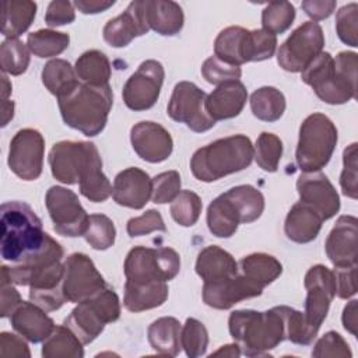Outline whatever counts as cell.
<instances>
[{
	"instance_id": "cell-1",
	"label": "cell",
	"mask_w": 358,
	"mask_h": 358,
	"mask_svg": "<svg viewBox=\"0 0 358 358\" xmlns=\"http://www.w3.org/2000/svg\"><path fill=\"white\" fill-rule=\"evenodd\" d=\"M357 67L355 52H340L336 57L329 52H322L301 73V78L323 102L341 105L355 98Z\"/></svg>"
},
{
	"instance_id": "cell-2",
	"label": "cell",
	"mask_w": 358,
	"mask_h": 358,
	"mask_svg": "<svg viewBox=\"0 0 358 358\" xmlns=\"http://www.w3.org/2000/svg\"><path fill=\"white\" fill-rule=\"evenodd\" d=\"M48 238L41 218L27 203L8 201L1 206L0 250L4 260L24 263L43 249Z\"/></svg>"
},
{
	"instance_id": "cell-3",
	"label": "cell",
	"mask_w": 358,
	"mask_h": 358,
	"mask_svg": "<svg viewBox=\"0 0 358 358\" xmlns=\"http://www.w3.org/2000/svg\"><path fill=\"white\" fill-rule=\"evenodd\" d=\"M232 338L246 357L266 355L285 340V323L281 306L264 312L253 309L234 310L228 319Z\"/></svg>"
},
{
	"instance_id": "cell-4",
	"label": "cell",
	"mask_w": 358,
	"mask_h": 358,
	"mask_svg": "<svg viewBox=\"0 0 358 358\" xmlns=\"http://www.w3.org/2000/svg\"><path fill=\"white\" fill-rule=\"evenodd\" d=\"M57 101L64 123L87 137H94L106 126L113 94L109 84L78 83L67 94L59 96Z\"/></svg>"
},
{
	"instance_id": "cell-5",
	"label": "cell",
	"mask_w": 358,
	"mask_h": 358,
	"mask_svg": "<svg viewBox=\"0 0 358 358\" xmlns=\"http://www.w3.org/2000/svg\"><path fill=\"white\" fill-rule=\"evenodd\" d=\"M253 155L250 138L245 134H235L199 148L190 159V171L201 182H214L248 168Z\"/></svg>"
},
{
	"instance_id": "cell-6",
	"label": "cell",
	"mask_w": 358,
	"mask_h": 358,
	"mask_svg": "<svg viewBox=\"0 0 358 358\" xmlns=\"http://www.w3.org/2000/svg\"><path fill=\"white\" fill-rule=\"evenodd\" d=\"M337 145V127L323 113L309 115L299 127L295 159L301 171L317 172L324 168Z\"/></svg>"
},
{
	"instance_id": "cell-7",
	"label": "cell",
	"mask_w": 358,
	"mask_h": 358,
	"mask_svg": "<svg viewBox=\"0 0 358 358\" xmlns=\"http://www.w3.org/2000/svg\"><path fill=\"white\" fill-rule=\"evenodd\" d=\"M120 317V301L117 294L105 287L94 296L78 302L66 317L64 323L83 344L92 343L105 329V324Z\"/></svg>"
},
{
	"instance_id": "cell-8",
	"label": "cell",
	"mask_w": 358,
	"mask_h": 358,
	"mask_svg": "<svg viewBox=\"0 0 358 358\" xmlns=\"http://www.w3.org/2000/svg\"><path fill=\"white\" fill-rule=\"evenodd\" d=\"M124 275L131 282H166L180 270V257L172 248L134 246L124 260Z\"/></svg>"
},
{
	"instance_id": "cell-9",
	"label": "cell",
	"mask_w": 358,
	"mask_h": 358,
	"mask_svg": "<svg viewBox=\"0 0 358 358\" xmlns=\"http://www.w3.org/2000/svg\"><path fill=\"white\" fill-rule=\"evenodd\" d=\"M324 48L323 29L317 22L308 21L299 25L280 46L277 63L285 71H303Z\"/></svg>"
},
{
	"instance_id": "cell-10",
	"label": "cell",
	"mask_w": 358,
	"mask_h": 358,
	"mask_svg": "<svg viewBox=\"0 0 358 358\" xmlns=\"http://www.w3.org/2000/svg\"><path fill=\"white\" fill-rule=\"evenodd\" d=\"M207 94L194 83L180 81L175 85L166 112L175 122L185 123L190 130L203 133L214 127L215 120L206 110Z\"/></svg>"
},
{
	"instance_id": "cell-11",
	"label": "cell",
	"mask_w": 358,
	"mask_h": 358,
	"mask_svg": "<svg viewBox=\"0 0 358 358\" xmlns=\"http://www.w3.org/2000/svg\"><path fill=\"white\" fill-rule=\"evenodd\" d=\"M45 204L53 222V229L59 235L70 238L84 235L90 215L73 190L63 186H52L46 192Z\"/></svg>"
},
{
	"instance_id": "cell-12",
	"label": "cell",
	"mask_w": 358,
	"mask_h": 358,
	"mask_svg": "<svg viewBox=\"0 0 358 358\" xmlns=\"http://www.w3.org/2000/svg\"><path fill=\"white\" fill-rule=\"evenodd\" d=\"M63 264L64 274L62 288L67 302L78 303L94 296L106 287L102 274L87 255L73 253Z\"/></svg>"
},
{
	"instance_id": "cell-13",
	"label": "cell",
	"mask_w": 358,
	"mask_h": 358,
	"mask_svg": "<svg viewBox=\"0 0 358 358\" xmlns=\"http://www.w3.org/2000/svg\"><path fill=\"white\" fill-rule=\"evenodd\" d=\"M98 154V148L90 141H59L49 152L50 172L62 183H78L85 168Z\"/></svg>"
},
{
	"instance_id": "cell-14",
	"label": "cell",
	"mask_w": 358,
	"mask_h": 358,
	"mask_svg": "<svg viewBox=\"0 0 358 358\" xmlns=\"http://www.w3.org/2000/svg\"><path fill=\"white\" fill-rule=\"evenodd\" d=\"M165 71L159 62L145 60L127 78L122 96L124 105L131 110H147L152 108L161 92Z\"/></svg>"
},
{
	"instance_id": "cell-15",
	"label": "cell",
	"mask_w": 358,
	"mask_h": 358,
	"mask_svg": "<svg viewBox=\"0 0 358 358\" xmlns=\"http://www.w3.org/2000/svg\"><path fill=\"white\" fill-rule=\"evenodd\" d=\"M45 140L35 129L18 130L10 141L8 166L22 180H35L43 168Z\"/></svg>"
},
{
	"instance_id": "cell-16",
	"label": "cell",
	"mask_w": 358,
	"mask_h": 358,
	"mask_svg": "<svg viewBox=\"0 0 358 358\" xmlns=\"http://www.w3.org/2000/svg\"><path fill=\"white\" fill-rule=\"evenodd\" d=\"M303 285L306 288L303 313L308 322L319 330L336 295L334 274L323 264L312 266L305 274Z\"/></svg>"
},
{
	"instance_id": "cell-17",
	"label": "cell",
	"mask_w": 358,
	"mask_h": 358,
	"mask_svg": "<svg viewBox=\"0 0 358 358\" xmlns=\"http://www.w3.org/2000/svg\"><path fill=\"white\" fill-rule=\"evenodd\" d=\"M263 287L243 274L208 281L203 285V301L214 309H229L235 303L262 295Z\"/></svg>"
},
{
	"instance_id": "cell-18",
	"label": "cell",
	"mask_w": 358,
	"mask_h": 358,
	"mask_svg": "<svg viewBox=\"0 0 358 358\" xmlns=\"http://www.w3.org/2000/svg\"><path fill=\"white\" fill-rule=\"evenodd\" d=\"M296 190L302 203L313 208L322 220H330L340 210L338 194L322 172H305L296 180Z\"/></svg>"
},
{
	"instance_id": "cell-19",
	"label": "cell",
	"mask_w": 358,
	"mask_h": 358,
	"mask_svg": "<svg viewBox=\"0 0 358 358\" xmlns=\"http://www.w3.org/2000/svg\"><path fill=\"white\" fill-rule=\"evenodd\" d=\"M130 141L137 155L151 164L169 158L173 150V140L169 131L155 122H138L130 130Z\"/></svg>"
},
{
	"instance_id": "cell-20",
	"label": "cell",
	"mask_w": 358,
	"mask_h": 358,
	"mask_svg": "<svg viewBox=\"0 0 358 358\" xmlns=\"http://www.w3.org/2000/svg\"><path fill=\"white\" fill-rule=\"evenodd\" d=\"M150 31L145 0L131 1L127 8L117 17L109 20L103 27V39L113 48L127 46L136 36H141Z\"/></svg>"
},
{
	"instance_id": "cell-21",
	"label": "cell",
	"mask_w": 358,
	"mask_h": 358,
	"mask_svg": "<svg viewBox=\"0 0 358 358\" xmlns=\"http://www.w3.org/2000/svg\"><path fill=\"white\" fill-rule=\"evenodd\" d=\"M358 220L354 215H341L326 239V255L334 267L357 264Z\"/></svg>"
},
{
	"instance_id": "cell-22",
	"label": "cell",
	"mask_w": 358,
	"mask_h": 358,
	"mask_svg": "<svg viewBox=\"0 0 358 358\" xmlns=\"http://www.w3.org/2000/svg\"><path fill=\"white\" fill-rule=\"evenodd\" d=\"M152 193V179L140 168L131 166L119 172L113 180L112 197L123 207L140 210Z\"/></svg>"
},
{
	"instance_id": "cell-23",
	"label": "cell",
	"mask_w": 358,
	"mask_h": 358,
	"mask_svg": "<svg viewBox=\"0 0 358 358\" xmlns=\"http://www.w3.org/2000/svg\"><path fill=\"white\" fill-rule=\"evenodd\" d=\"M13 329L31 343L45 341L53 331L55 322L36 303L22 301L10 316Z\"/></svg>"
},
{
	"instance_id": "cell-24",
	"label": "cell",
	"mask_w": 358,
	"mask_h": 358,
	"mask_svg": "<svg viewBox=\"0 0 358 358\" xmlns=\"http://www.w3.org/2000/svg\"><path fill=\"white\" fill-rule=\"evenodd\" d=\"M246 99L248 90L239 80L227 81L207 95L206 110L215 122L232 119L242 112Z\"/></svg>"
},
{
	"instance_id": "cell-25",
	"label": "cell",
	"mask_w": 358,
	"mask_h": 358,
	"mask_svg": "<svg viewBox=\"0 0 358 358\" xmlns=\"http://www.w3.org/2000/svg\"><path fill=\"white\" fill-rule=\"evenodd\" d=\"M322 217L302 201L295 203L287 214L284 232L296 243H308L316 239L322 229Z\"/></svg>"
},
{
	"instance_id": "cell-26",
	"label": "cell",
	"mask_w": 358,
	"mask_h": 358,
	"mask_svg": "<svg viewBox=\"0 0 358 358\" xmlns=\"http://www.w3.org/2000/svg\"><path fill=\"white\" fill-rule=\"evenodd\" d=\"M196 273L204 282L215 281L238 274V263L229 252L217 245H210L199 253Z\"/></svg>"
},
{
	"instance_id": "cell-27",
	"label": "cell",
	"mask_w": 358,
	"mask_h": 358,
	"mask_svg": "<svg viewBox=\"0 0 358 358\" xmlns=\"http://www.w3.org/2000/svg\"><path fill=\"white\" fill-rule=\"evenodd\" d=\"M145 14L150 29L159 35L173 36L185 22L182 7L171 0H145Z\"/></svg>"
},
{
	"instance_id": "cell-28",
	"label": "cell",
	"mask_w": 358,
	"mask_h": 358,
	"mask_svg": "<svg viewBox=\"0 0 358 358\" xmlns=\"http://www.w3.org/2000/svg\"><path fill=\"white\" fill-rule=\"evenodd\" d=\"M168 298V285L162 281L131 282L126 280L123 305L130 312H143L164 305Z\"/></svg>"
},
{
	"instance_id": "cell-29",
	"label": "cell",
	"mask_w": 358,
	"mask_h": 358,
	"mask_svg": "<svg viewBox=\"0 0 358 358\" xmlns=\"http://www.w3.org/2000/svg\"><path fill=\"white\" fill-rule=\"evenodd\" d=\"M180 323L178 319L165 316L154 320L148 330V343L152 350L161 355L176 357L182 348L180 345Z\"/></svg>"
},
{
	"instance_id": "cell-30",
	"label": "cell",
	"mask_w": 358,
	"mask_h": 358,
	"mask_svg": "<svg viewBox=\"0 0 358 358\" xmlns=\"http://www.w3.org/2000/svg\"><path fill=\"white\" fill-rule=\"evenodd\" d=\"M36 15V3L29 0H8L3 3L1 34L8 38H17L24 34Z\"/></svg>"
},
{
	"instance_id": "cell-31",
	"label": "cell",
	"mask_w": 358,
	"mask_h": 358,
	"mask_svg": "<svg viewBox=\"0 0 358 358\" xmlns=\"http://www.w3.org/2000/svg\"><path fill=\"white\" fill-rule=\"evenodd\" d=\"M224 196L234 206L241 224L256 221L264 210V197L260 190L250 185H239L231 187Z\"/></svg>"
},
{
	"instance_id": "cell-32",
	"label": "cell",
	"mask_w": 358,
	"mask_h": 358,
	"mask_svg": "<svg viewBox=\"0 0 358 358\" xmlns=\"http://www.w3.org/2000/svg\"><path fill=\"white\" fill-rule=\"evenodd\" d=\"M239 224V217L224 193L210 203L207 208V225L214 236L231 238Z\"/></svg>"
},
{
	"instance_id": "cell-33",
	"label": "cell",
	"mask_w": 358,
	"mask_h": 358,
	"mask_svg": "<svg viewBox=\"0 0 358 358\" xmlns=\"http://www.w3.org/2000/svg\"><path fill=\"white\" fill-rule=\"evenodd\" d=\"M80 338L66 324L56 326L43 341V358H83L84 348Z\"/></svg>"
},
{
	"instance_id": "cell-34",
	"label": "cell",
	"mask_w": 358,
	"mask_h": 358,
	"mask_svg": "<svg viewBox=\"0 0 358 358\" xmlns=\"http://www.w3.org/2000/svg\"><path fill=\"white\" fill-rule=\"evenodd\" d=\"M239 266L243 275L260 284L263 288L277 280L282 273L281 263L267 253L248 255L242 257Z\"/></svg>"
},
{
	"instance_id": "cell-35",
	"label": "cell",
	"mask_w": 358,
	"mask_h": 358,
	"mask_svg": "<svg viewBox=\"0 0 358 358\" xmlns=\"http://www.w3.org/2000/svg\"><path fill=\"white\" fill-rule=\"evenodd\" d=\"M76 74L85 84L106 85L110 78V63L105 53L99 50H87L76 62Z\"/></svg>"
},
{
	"instance_id": "cell-36",
	"label": "cell",
	"mask_w": 358,
	"mask_h": 358,
	"mask_svg": "<svg viewBox=\"0 0 358 358\" xmlns=\"http://www.w3.org/2000/svg\"><path fill=\"white\" fill-rule=\"evenodd\" d=\"M80 193L92 203H102L112 194V186L102 172L101 155H95L78 182Z\"/></svg>"
},
{
	"instance_id": "cell-37",
	"label": "cell",
	"mask_w": 358,
	"mask_h": 358,
	"mask_svg": "<svg viewBox=\"0 0 358 358\" xmlns=\"http://www.w3.org/2000/svg\"><path fill=\"white\" fill-rule=\"evenodd\" d=\"M76 70L67 60L53 59L42 69V83L46 90L56 98L67 94L80 81Z\"/></svg>"
},
{
	"instance_id": "cell-38",
	"label": "cell",
	"mask_w": 358,
	"mask_h": 358,
	"mask_svg": "<svg viewBox=\"0 0 358 358\" xmlns=\"http://www.w3.org/2000/svg\"><path fill=\"white\" fill-rule=\"evenodd\" d=\"M250 109L259 120L275 122L285 110V96L274 87L257 88L250 95Z\"/></svg>"
},
{
	"instance_id": "cell-39",
	"label": "cell",
	"mask_w": 358,
	"mask_h": 358,
	"mask_svg": "<svg viewBox=\"0 0 358 358\" xmlns=\"http://www.w3.org/2000/svg\"><path fill=\"white\" fill-rule=\"evenodd\" d=\"M246 32L248 29L242 27H228L222 29L214 41V56L228 64H243V43Z\"/></svg>"
},
{
	"instance_id": "cell-40",
	"label": "cell",
	"mask_w": 358,
	"mask_h": 358,
	"mask_svg": "<svg viewBox=\"0 0 358 358\" xmlns=\"http://www.w3.org/2000/svg\"><path fill=\"white\" fill-rule=\"evenodd\" d=\"M70 43V36L66 32L53 29H38L27 38L29 52L36 57H53L63 53Z\"/></svg>"
},
{
	"instance_id": "cell-41",
	"label": "cell",
	"mask_w": 358,
	"mask_h": 358,
	"mask_svg": "<svg viewBox=\"0 0 358 358\" xmlns=\"http://www.w3.org/2000/svg\"><path fill=\"white\" fill-rule=\"evenodd\" d=\"M29 66V49L18 38L4 39L0 45V67L3 73L20 76Z\"/></svg>"
},
{
	"instance_id": "cell-42",
	"label": "cell",
	"mask_w": 358,
	"mask_h": 358,
	"mask_svg": "<svg viewBox=\"0 0 358 358\" xmlns=\"http://www.w3.org/2000/svg\"><path fill=\"white\" fill-rule=\"evenodd\" d=\"M281 310L285 323V338L299 345L312 344L319 330L308 322L305 313L289 306H281Z\"/></svg>"
},
{
	"instance_id": "cell-43",
	"label": "cell",
	"mask_w": 358,
	"mask_h": 358,
	"mask_svg": "<svg viewBox=\"0 0 358 358\" xmlns=\"http://www.w3.org/2000/svg\"><path fill=\"white\" fill-rule=\"evenodd\" d=\"M277 48V36L264 29L246 32L243 43V62H262L270 59Z\"/></svg>"
},
{
	"instance_id": "cell-44",
	"label": "cell",
	"mask_w": 358,
	"mask_h": 358,
	"mask_svg": "<svg viewBox=\"0 0 358 358\" xmlns=\"http://www.w3.org/2000/svg\"><path fill=\"white\" fill-rule=\"evenodd\" d=\"M83 236L92 249L106 250L115 243L116 228L109 217L103 214H91Z\"/></svg>"
},
{
	"instance_id": "cell-45",
	"label": "cell",
	"mask_w": 358,
	"mask_h": 358,
	"mask_svg": "<svg viewBox=\"0 0 358 358\" xmlns=\"http://www.w3.org/2000/svg\"><path fill=\"white\" fill-rule=\"evenodd\" d=\"M295 20V7L289 1H271L262 13L263 29L277 35L285 32Z\"/></svg>"
},
{
	"instance_id": "cell-46",
	"label": "cell",
	"mask_w": 358,
	"mask_h": 358,
	"mask_svg": "<svg viewBox=\"0 0 358 358\" xmlns=\"http://www.w3.org/2000/svg\"><path fill=\"white\" fill-rule=\"evenodd\" d=\"M282 155V141L273 133L263 131L255 147L256 164L266 172H275Z\"/></svg>"
},
{
	"instance_id": "cell-47",
	"label": "cell",
	"mask_w": 358,
	"mask_h": 358,
	"mask_svg": "<svg viewBox=\"0 0 358 358\" xmlns=\"http://www.w3.org/2000/svg\"><path fill=\"white\" fill-rule=\"evenodd\" d=\"M180 345L190 358L204 355L208 345V333L206 326L194 317H187L180 330Z\"/></svg>"
},
{
	"instance_id": "cell-48",
	"label": "cell",
	"mask_w": 358,
	"mask_h": 358,
	"mask_svg": "<svg viewBox=\"0 0 358 358\" xmlns=\"http://www.w3.org/2000/svg\"><path fill=\"white\" fill-rule=\"evenodd\" d=\"M203 208L201 199L192 190H182L171 204L172 218L182 227H192L197 222Z\"/></svg>"
},
{
	"instance_id": "cell-49",
	"label": "cell",
	"mask_w": 358,
	"mask_h": 358,
	"mask_svg": "<svg viewBox=\"0 0 358 358\" xmlns=\"http://www.w3.org/2000/svg\"><path fill=\"white\" fill-rule=\"evenodd\" d=\"M336 31L340 41L352 48L358 46V4L343 6L336 14Z\"/></svg>"
},
{
	"instance_id": "cell-50",
	"label": "cell",
	"mask_w": 358,
	"mask_h": 358,
	"mask_svg": "<svg viewBox=\"0 0 358 358\" xmlns=\"http://www.w3.org/2000/svg\"><path fill=\"white\" fill-rule=\"evenodd\" d=\"M180 175L176 171H168L152 178L151 199L155 204L172 203L180 193Z\"/></svg>"
},
{
	"instance_id": "cell-51",
	"label": "cell",
	"mask_w": 358,
	"mask_h": 358,
	"mask_svg": "<svg viewBox=\"0 0 358 358\" xmlns=\"http://www.w3.org/2000/svg\"><path fill=\"white\" fill-rule=\"evenodd\" d=\"M201 74L207 83L220 85L227 81L239 80L242 76V71H241L239 66L228 64V63L220 60L217 56H211L204 60V63L201 66Z\"/></svg>"
},
{
	"instance_id": "cell-52",
	"label": "cell",
	"mask_w": 358,
	"mask_h": 358,
	"mask_svg": "<svg viewBox=\"0 0 358 358\" xmlns=\"http://www.w3.org/2000/svg\"><path fill=\"white\" fill-rule=\"evenodd\" d=\"M357 169V143H352L343 152V171L340 175V186L343 194L354 200L358 197Z\"/></svg>"
},
{
	"instance_id": "cell-53",
	"label": "cell",
	"mask_w": 358,
	"mask_h": 358,
	"mask_svg": "<svg viewBox=\"0 0 358 358\" xmlns=\"http://www.w3.org/2000/svg\"><path fill=\"white\" fill-rule=\"evenodd\" d=\"M126 231H127L129 236L134 238V236L148 235L154 231L166 232V227H165L161 213L158 210L151 208V210H147L145 213H143L140 217L130 218L127 221Z\"/></svg>"
},
{
	"instance_id": "cell-54",
	"label": "cell",
	"mask_w": 358,
	"mask_h": 358,
	"mask_svg": "<svg viewBox=\"0 0 358 358\" xmlns=\"http://www.w3.org/2000/svg\"><path fill=\"white\" fill-rule=\"evenodd\" d=\"M312 355L316 358H323V357L351 358L352 352H351L347 341L337 331H327L315 344Z\"/></svg>"
},
{
	"instance_id": "cell-55",
	"label": "cell",
	"mask_w": 358,
	"mask_h": 358,
	"mask_svg": "<svg viewBox=\"0 0 358 358\" xmlns=\"http://www.w3.org/2000/svg\"><path fill=\"white\" fill-rule=\"evenodd\" d=\"M76 20L74 4L66 0L50 1L45 14V22L49 27H60L71 24Z\"/></svg>"
},
{
	"instance_id": "cell-56",
	"label": "cell",
	"mask_w": 358,
	"mask_h": 358,
	"mask_svg": "<svg viewBox=\"0 0 358 358\" xmlns=\"http://www.w3.org/2000/svg\"><path fill=\"white\" fill-rule=\"evenodd\" d=\"M333 274L336 280V294L338 298L348 299L357 294V264L336 267Z\"/></svg>"
},
{
	"instance_id": "cell-57",
	"label": "cell",
	"mask_w": 358,
	"mask_h": 358,
	"mask_svg": "<svg viewBox=\"0 0 358 358\" xmlns=\"http://www.w3.org/2000/svg\"><path fill=\"white\" fill-rule=\"evenodd\" d=\"M0 355L3 357H31V351L28 348V344L22 340V337L3 331L0 334Z\"/></svg>"
},
{
	"instance_id": "cell-58",
	"label": "cell",
	"mask_w": 358,
	"mask_h": 358,
	"mask_svg": "<svg viewBox=\"0 0 358 358\" xmlns=\"http://www.w3.org/2000/svg\"><path fill=\"white\" fill-rule=\"evenodd\" d=\"M22 302L18 291L14 288L13 282L1 278V309L0 316L7 317L15 310V308Z\"/></svg>"
},
{
	"instance_id": "cell-59",
	"label": "cell",
	"mask_w": 358,
	"mask_h": 358,
	"mask_svg": "<svg viewBox=\"0 0 358 358\" xmlns=\"http://www.w3.org/2000/svg\"><path fill=\"white\" fill-rule=\"evenodd\" d=\"M301 7L306 13V15L310 17L315 22V21H320V20L330 17L336 8V1H333V0H306V1H302Z\"/></svg>"
},
{
	"instance_id": "cell-60",
	"label": "cell",
	"mask_w": 358,
	"mask_h": 358,
	"mask_svg": "<svg viewBox=\"0 0 358 358\" xmlns=\"http://www.w3.org/2000/svg\"><path fill=\"white\" fill-rule=\"evenodd\" d=\"M357 299L350 301L344 309H343V326L347 331H350L352 336L358 334V308H357Z\"/></svg>"
},
{
	"instance_id": "cell-61",
	"label": "cell",
	"mask_w": 358,
	"mask_h": 358,
	"mask_svg": "<svg viewBox=\"0 0 358 358\" xmlns=\"http://www.w3.org/2000/svg\"><path fill=\"white\" fill-rule=\"evenodd\" d=\"M74 7L78 8V11L84 14H98L103 13L112 6H115V1H105V0H76Z\"/></svg>"
},
{
	"instance_id": "cell-62",
	"label": "cell",
	"mask_w": 358,
	"mask_h": 358,
	"mask_svg": "<svg viewBox=\"0 0 358 358\" xmlns=\"http://www.w3.org/2000/svg\"><path fill=\"white\" fill-rule=\"evenodd\" d=\"M242 352H241V348L236 343L234 344H227V345H222L220 350H217L215 352L211 354V357H217V355H224V357H239Z\"/></svg>"
},
{
	"instance_id": "cell-63",
	"label": "cell",
	"mask_w": 358,
	"mask_h": 358,
	"mask_svg": "<svg viewBox=\"0 0 358 358\" xmlns=\"http://www.w3.org/2000/svg\"><path fill=\"white\" fill-rule=\"evenodd\" d=\"M14 116V102L4 99L1 103V126H6Z\"/></svg>"
},
{
	"instance_id": "cell-64",
	"label": "cell",
	"mask_w": 358,
	"mask_h": 358,
	"mask_svg": "<svg viewBox=\"0 0 358 358\" xmlns=\"http://www.w3.org/2000/svg\"><path fill=\"white\" fill-rule=\"evenodd\" d=\"M10 94H11V83L8 81L7 76L3 73L1 74V98H3V101L8 99Z\"/></svg>"
}]
</instances>
